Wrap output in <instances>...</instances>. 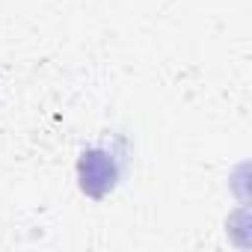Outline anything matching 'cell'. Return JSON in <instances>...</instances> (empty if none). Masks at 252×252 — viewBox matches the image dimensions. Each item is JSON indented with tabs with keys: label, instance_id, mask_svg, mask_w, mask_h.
Wrapping results in <instances>:
<instances>
[{
	"label": "cell",
	"instance_id": "obj_1",
	"mask_svg": "<svg viewBox=\"0 0 252 252\" xmlns=\"http://www.w3.org/2000/svg\"><path fill=\"white\" fill-rule=\"evenodd\" d=\"M80 178H83V190H89V193L95 196V184H101L98 193H104L107 187H113V181H116V166H113V160H110L107 155H101V152H86L83 160H80Z\"/></svg>",
	"mask_w": 252,
	"mask_h": 252
}]
</instances>
